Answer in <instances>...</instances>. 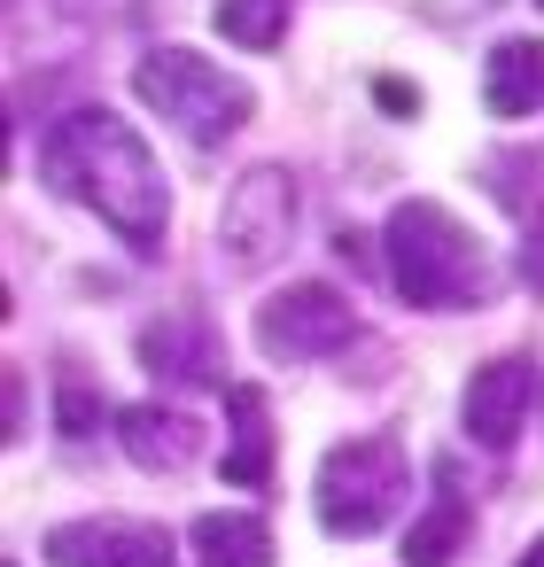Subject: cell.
Instances as JSON below:
<instances>
[{
  "instance_id": "6da1fadb",
  "label": "cell",
  "mask_w": 544,
  "mask_h": 567,
  "mask_svg": "<svg viewBox=\"0 0 544 567\" xmlns=\"http://www.w3.org/2000/svg\"><path fill=\"white\" fill-rule=\"evenodd\" d=\"M40 172L55 195L86 203L110 234H125V249H164V226H172V195H164V172L148 156V141L117 117V110H71L55 117V133L40 141Z\"/></svg>"
},
{
  "instance_id": "7a4b0ae2",
  "label": "cell",
  "mask_w": 544,
  "mask_h": 567,
  "mask_svg": "<svg viewBox=\"0 0 544 567\" xmlns=\"http://www.w3.org/2000/svg\"><path fill=\"white\" fill-rule=\"evenodd\" d=\"M389 280L412 311H474L490 303V257L443 203H397L389 210Z\"/></svg>"
},
{
  "instance_id": "3957f363",
  "label": "cell",
  "mask_w": 544,
  "mask_h": 567,
  "mask_svg": "<svg viewBox=\"0 0 544 567\" xmlns=\"http://www.w3.org/2000/svg\"><path fill=\"white\" fill-rule=\"evenodd\" d=\"M133 94H141L179 141H195V148H218L226 133L249 125V86L226 79V71H218L211 55H195V48H148L141 71H133Z\"/></svg>"
},
{
  "instance_id": "277c9868",
  "label": "cell",
  "mask_w": 544,
  "mask_h": 567,
  "mask_svg": "<svg viewBox=\"0 0 544 567\" xmlns=\"http://www.w3.org/2000/svg\"><path fill=\"white\" fill-rule=\"evenodd\" d=\"M404 482H412V466H404V443L397 435H350V443H335L327 451V466H319V528H335V536H373L397 505H404Z\"/></svg>"
},
{
  "instance_id": "5b68a950",
  "label": "cell",
  "mask_w": 544,
  "mask_h": 567,
  "mask_svg": "<svg viewBox=\"0 0 544 567\" xmlns=\"http://www.w3.org/2000/svg\"><path fill=\"white\" fill-rule=\"evenodd\" d=\"M296 234V172L288 164H257L226 187V210H218V249L234 272H265Z\"/></svg>"
},
{
  "instance_id": "8992f818",
  "label": "cell",
  "mask_w": 544,
  "mask_h": 567,
  "mask_svg": "<svg viewBox=\"0 0 544 567\" xmlns=\"http://www.w3.org/2000/svg\"><path fill=\"white\" fill-rule=\"evenodd\" d=\"M358 334V311H350V296H335L327 280H304V288H288V296H273L265 311H257V342L273 350V358H327V350H342Z\"/></svg>"
},
{
  "instance_id": "52a82bcc",
  "label": "cell",
  "mask_w": 544,
  "mask_h": 567,
  "mask_svg": "<svg viewBox=\"0 0 544 567\" xmlns=\"http://www.w3.org/2000/svg\"><path fill=\"white\" fill-rule=\"evenodd\" d=\"M48 567H172V536L148 520H63L48 528Z\"/></svg>"
},
{
  "instance_id": "ba28073f",
  "label": "cell",
  "mask_w": 544,
  "mask_h": 567,
  "mask_svg": "<svg viewBox=\"0 0 544 567\" xmlns=\"http://www.w3.org/2000/svg\"><path fill=\"white\" fill-rule=\"evenodd\" d=\"M528 404H536V358H513L505 350V358L474 365V381H466V435L482 451H513Z\"/></svg>"
},
{
  "instance_id": "9c48e42d",
  "label": "cell",
  "mask_w": 544,
  "mask_h": 567,
  "mask_svg": "<svg viewBox=\"0 0 544 567\" xmlns=\"http://www.w3.org/2000/svg\"><path fill=\"white\" fill-rule=\"evenodd\" d=\"M218 358H226V350H218L211 319H195V311H164L156 327H141V365L164 373L172 389H218V381H226Z\"/></svg>"
},
{
  "instance_id": "30bf717a",
  "label": "cell",
  "mask_w": 544,
  "mask_h": 567,
  "mask_svg": "<svg viewBox=\"0 0 544 567\" xmlns=\"http://www.w3.org/2000/svg\"><path fill=\"white\" fill-rule=\"evenodd\" d=\"M117 435H125L133 466H148V474H179V466H195V451H203V420H187V412H172V404H133V412L117 420Z\"/></svg>"
},
{
  "instance_id": "8fae6325",
  "label": "cell",
  "mask_w": 544,
  "mask_h": 567,
  "mask_svg": "<svg viewBox=\"0 0 544 567\" xmlns=\"http://www.w3.org/2000/svg\"><path fill=\"white\" fill-rule=\"evenodd\" d=\"M226 427H234V451H226V482L242 489H273V404L257 381H234L226 389Z\"/></svg>"
},
{
  "instance_id": "7c38bea8",
  "label": "cell",
  "mask_w": 544,
  "mask_h": 567,
  "mask_svg": "<svg viewBox=\"0 0 544 567\" xmlns=\"http://www.w3.org/2000/svg\"><path fill=\"white\" fill-rule=\"evenodd\" d=\"M482 102L490 117H528L544 102V40H497L482 63Z\"/></svg>"
},
{
  "instance_id": "4fadbf2b",
  "label": "cell",
  "mask_w": 544,
  "mask_h": 567,
  "mask_svg": "<svg viewBox=\"0 0 544 567\" xmlns=\"http://www.w3.org/2000/svg\"><path fill=\"white\" fill-rule=\"evenodd\" d=\"M466 536H474V513H466V497L443 482V489H435V505L404 528V544H397V551H404V567H451Z\"/></svg>"
},
{
  "instance_id": "5bb4252c",
  "label": "cell",
  "mask_w": 544,
  "mask_h": 567,
  "mask_svg": "<svg viewBox=\"0 0 544 567\" xmlns=\"http://www.w3.org/2000/svg\"><path fill=\"white\" fill-rule=\"evenodd\" d=\"M195 559L203 567H273V528L257 513H203L195 520Z\"/></svg>"
},
{
  "instance_id": "9a60e30c",
  "label": "cell",
  "mask_w": 544,
  "mask_h": 567,
  "mask_svg": "<svg viewBox=\"0 0 544 567\" xmlns=\"http://www.w3.org/2000/svg\"><path fill=\"white\" fill-rule=\"evenodd\" d=\"M288 17H296V0H218V32L234 40V48H280V32H288Z\"/></svg>"
},
{
  "instance_id": "2e32d148",
  "label": "cell",
  "mask_w": 544,
  "mask_h": 567,
  "mask_svg": "<svg viewBox=\"0 0 544 567\" xmlns=\"http://www.w3.org/2000/svg\"><path fill=\"white\" fill-rule=\"evenodd\" d=\"M94 420H102V396L79 389V381H63V396H55V427H63V435H86Z\"/></svg>"
},
{
  "instance_id": "e0dca14e",
  "label": "cell",
  "mask_w": 544,
  "mask_h": 567,
  "mask_svg": "<svg viewBox=\"0 0 544 567\" xmlns=\"http://www.w3.org/2000/svg\"><path fill=\"white\" fill-rule=\"evenodd\" d=\"M513 265H521V288H528V296H544V210L528 218V234H521V257H513Z\"/></svg>"
},
{
  "instance_id": "ac0fdd59",
  "label": "cell",
  "mask_w": 544,
  "mask_h": 567,
  "mask_svg": "<svg viewBox=\"0 0 544 567\" xmlns=\"http://www.w3.org/2000/svg\"><path fill=\"white\" fill-rule=\"evenodd\" d=\"M373 102L389 117H420V86H404V79H373Z\"/></svg>"
},
{
  "instance_id": "d6986e66",
  "label": "cell",
  "mask_w": 544,
  "mask_h": 567,
  "mask_svg": "<svg viewBox=\"0 0 544 567\" xmlns=\"http://www.w3.org/2000/svg\"><path fill=\"white\" fill-rule=\"evenodd\" d=\"M513 567H544V536H536V544H528V551H521Z\"/></svg>"
}]
</instances>
